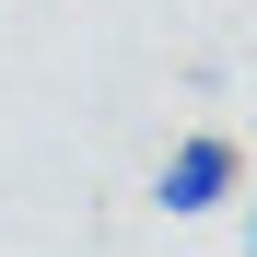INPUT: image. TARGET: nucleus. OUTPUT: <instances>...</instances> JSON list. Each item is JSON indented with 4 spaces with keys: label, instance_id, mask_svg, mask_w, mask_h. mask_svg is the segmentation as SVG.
<instances>
[{
    "label": "nucleus",
    "instance_id": "obj_1",
    "mask_svg": "<svg viewBox=\"0 0 257 257\" xmlns=\"http://www.w3.org/2000/svg\"><path fill=\"white\" fill-rule=\"evenodd\" d=\"M234 187H245V152L222 141V128H199V141H176V152H164L152 210H164V222H199V210H222Z\"/></svg>",
    "mask_w": 257,
    "mask_h": 257
},
{
    "label": "nucleus",
    "instance_id": "obj_2",
    "mask_svg": "<svg viewBox=\"0 0 257 257\" xmlns=\"http://www.w3.org/2000/svg\"><path fill=\"white\" fill-rule=\"evenodd\" d=\"M245 257H257V210H245Z\"/></svg>",
    "mask_w": 257,
    "mask_h": 257
}]
</instances>
